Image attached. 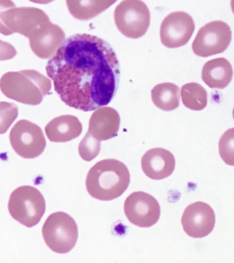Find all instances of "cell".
Returning a JSON list of instances; mask_svg holds the SVG:
<instances>
[{"label": "cell", "mask_w": 234, "mask_h": 263, "mask_svg": "<svg viewBox=\"0 0 234 263\" xmlns=\"http://www.w3.org/2000/svg\"><path fill=\"white\" fill-rule=\"evenodd\" d=\"M46 72L62 102L91 112L114 99L120 82V63L105 40L76 34L68 38L48 61Z\"/></svg>", "instance_id": "cell-1"}, {"label": "cell", "mask_w": 234, "mask_h": 263, "mask_svg": "<svg viewBox=\"0 0 234 263\" xmlns=\"http://www.w3.org/2000/svg\"><path fill=\"white\" fill-rule=\"evenodd\" d=\"M131 181L130 173L124 163L104 159L95 164L86 178V188L94 199L110 201L122 196Z\"/></svg>", "instance_id": "cell-2"}, {"label": "cell", "mask_w": 234, "mask_h": 263, "mask_svg": "<svg viewBox=\"0 0 234 263\" xmlns=\"http://www.w3.org/2000/svg\"><path fill=\"white\" fill-rule=\"evenodd\" d=\"M51 88L49 79L35 70L9 72L0 79V90L6 97L30 106L41 104Z\"/></svg>", "instance_id": "cell-3"}, {"label": "cell", "mask_w": 234, "mask_h": 263, "mask_svg": "<svg viewBox=\"0 0 234 263\" xmlns=\"http://www.w3.org/2000/svg\"><path fill=\"white\" fill-rule=\"evenodd\" d=\"M9 212L12 218L27 228L37 226L46 212V201L37 188L20 186L10 196Z\"/></svg>", "instance_id": "cell-4"}, {"label": "cell", "mask_w": 234, "mask_h": 263, "mask_svg": "<svg viewBox=\"0 0 234 263\" xmlns=\"http://www.w3.org/2000/svg\"><path fill=\"white\" fill-rule=\"evenodd\" d=\"M44 241L52 252L65 254L75 247L78 237L77 224L63 212L50 214L42 228Z\"/></svg>", "instance_id": "cell-5"}, {"label": "cell", "mask_w": 234, "mask_h": 263, "mask_svg": "<svg viewBox=\"0 0 234 263\" xmlns=\"http://www.w3.org/2000/svg\"><path fill=\"white\" fill-rule=\"evenodd\" d=\"M114 20L123 35L138 39L146 34L150 26V11L144 2L125 0L115 9Z\"/></svg>", "instance_id": "cell-6"}, {"label": "cell", "mask_w": 234, "mask_h": 263, "mask_svg": "<svg viewBox=\"0 0 234 263\" xmlns=\"http://www.w3.org/2000/svg\"><path fill=\"white\" fill-rule=\"evenodd\" d=\"M9 138L14 151L24 159H35L45 151L46 140L41 127L26 119L15 123Z\"/></svg>", "instance_id": "cell-7"}, {"label": "cell", "mask_w": 234, "mask_h": 263, "mask_svg": "<svg viewBox=\"0 0 234 263\" xmlns=\"http://www.w3.org/2000/svg\"><path fill=\"white\" fill-rule=\"evenodd\" d=\"M231 28L223 21L211 22L200 28L193 43L194 53L207 58L222 53L231 43Z\"/></svg>", "instance_id": "cell-8"}, {"label": "cell", "mask_w": 234, "mask_h": 263, "mask_svg": "<svg viewBox=\"0 0 234 263\" xmlns=\"http://www.w3.org/2000/svg\"><path fill=\"white\" fill-rule=\"evenodd\" d=\"M124 210L129 222L142 228L154 226L161 215L158 201L151 194L144 192L130 194L124 202Z\"/></svg>", "instance_id": "cell-9"}, {"label": "cell", "mask_w": 234, "mask_h": 263, "mask_svg": "<svg viewBox=\"0 0 234 263\" xmlns=\"http://www.w3.org/2000/svg\"><path fill=\"white\" fill-rule=\"evenodd\" d=\"M195 29V22L189 14L173 12L167 15L161 24V43L169 48L181 47L190 40Z\"/></svg>", "instance_id": "cell-10"}, {"label": "cell", "mask_w": 234, "mask_h": 263, "mask_svg": "<svg viewBox=\"0 0 234 263\" xmlns=\"http://www.w3.org/2000/svg\"><path fill=\"white\" fill-rule=\"evenodd\" d=\"M215 223V211L204 202L197 201L187 206L181 218L183 230L192 238H201L209 235Z\"/></svg>", "instance_id": "cell-11"}, {"label": "cell", "mask_w": 234, "mask_h": 263, "mask_svg": "<svg viewBox=\"0 0 234 263\" xmlns=\"http://www.w3.org/2000/svg\"><path fill=\"white\" fill-rule=\"evenodd\" d=\"M1 20L10 31L29 37L35 28L50 22L47 14L35 7L13 8L1 14Z\"/></svg>", "instance_id": "cell-12"}, {"label": "cell", "mask_w": 234, "mask_h": 263, "mask_svg": "<svg viewBox=\"0 0 234 263\" xmlns=\"http://www.w3.org/2000/svg\"><path fill=\"white\" fill-rule=\"evenodd\" d=\"M32 51L41 59L52 58L63 43L66 34L56 24L47 22L38 26L29 36Z\"/></svg>", "instance_id": "cell-13"}, {"label": "cell", "mask_w": 234, "mask_h": 263, "mask_svg": "<svg viewBox=\"0 0 234 263\" xmlns=\"http://www.w3.org/2000/svg\"><path fill=\"white\" fill-rule=\"evenodd\" d=\"M142 168L145 175L153 180H163L170 177L175 169L174 155L167 149H149L142 158Z\"/></svg>", "instance_id": "cell-14"}, {"label": "cell", "mask_w": 234, "mask_h": 263, "mask_svg": "<svg viewBox=\"0 0 234 263\" xmlns=\"http://www.w3.org/2000/svg\"><path fill=\"white\" fill-rule=\"evenodd\" d=\"M120 117L112 107L97 109L90 119L88 133L99 141H108L118 135Z\"/></svg>", "instance_id": "cell-15"}, {"label": "cell", "mask_w": 234, "mask_h": 263, "mask_svg": "<svg viewBox=\"0 0 234 263\" xmlns=\"http://www.w3.org/2000/svg\"><path fill=\"white\" fill-rule=\"evenodd\" d=\"M45 131L52 142H68L81 135L82 125L79 119L73 115H61L50 121Z\"/></svg>", "instance_id": "cell-16"}, {"label": "cell", "mask_w": 234, "mask_h": 263, "mask_svg": "<svg viewBox=\"0 0 234 263\" xmlns=\"http://www.w3.org/2000/svg\"><path fill=\"white\" fill-rule=\"evenodd\" d=\"M233 78V68L227 59H214L205 63L202 69V80L211 88L224 89Z\"/></svg>", "instance_id": "cell-17"}, {"label": "cell", "mask_w": 234, "mask_h": 263, "mask_svg": "<svg viewBox=\"0 0 234 263\" xmlns=\"http://www.w3.org/2000/svg\"><path fill=\"white\" fill-rule=\"evenodd\" d=\"M151 97L155 106L167 112L178 108L180 103L179 88L173 83L157 84L151 91Z\"/></svg>", "instance_id": "cell-18"}, {"label": "cell", "mask_w": 234, "mask_h": 263, "mask_svg": "<svg viewBox=\"0 0 234 263\" xmlns=\"http://www.w3.org/2000/svg\"><path fill=\"white\" fill-rule=\"evenodd\" d=\"M116 1H86L68 0L66 2L70 14L76 19L89 20L105 11Z\"/></svg>", "instance_id": "cell-19"}, {"label": "cell", "mask_w": 234, "mask_h": 263, "mask_svg": "<svg viewBox=\"0 0 234 263\" xmlns=\"http://www.w3.org/2000/svg\"><path fill=\"white\" fill-rule=\"evenodd\" d=\"M181 95L183 105L192 110L201 111L207 106V91L201 84L191 82L183 85Z\"/></svg>", "instance_id": "cell-20"}, {"label": "cell", "mask_w": 234, "mask_h": 263, "mask_svg": "<svg viewBox=\"0 0 234 263\" xmlns=\"http://www.w3.org/2000/svg\"><path fill=\"white\" fill-rule=\"evenodd\" d=\"M101 149L100 141L87 133L78 145V153L84 161H91L98 157Z\"/></svg>", "instance_id": "cell-21"}, {"label": "cell", "mask_w": 234, "mask_h": 263, "mask_svg": "<svg viewBox=\"0 0 234 263\" xmlns=\"http://www.w3.org/2000/svg\"><path fill=\"white\" fill-rule=\"evenodd\" d=\"M19 110L16 105L7 102H0V135L7 133L17 118Z\"/></svg>", "instance_id": "cell-22"}, {"label": "cell", "mask_w": 234, "mask_h": 263, "mask_svg": "<svg viewBox=\"0 0 234 263\" xmlns=\"http://www.w3.org/2000/svg\"><path fill=\"white\" fill-rule=\"evenodd\" d=\"M233 141V128L226 131L219 141L220 155L226 164L231 166L234 164Z\"/></svg>", "instance_id": "cell-23"}, {"label": "cell", "mask_w": 234, "mask_h": 263, "mask_svg": "<svg viewBox=\"0 0 234 263\" xmlns=\"http://www.w3.org/2000/svg\"><path fill=\"white\" fill-rule=\"evenodd\" d=\"M17 54V50L11 44L0 40V61L11 60Z\"/></svg>", "instance_id": "cell-24"}, {"label": "cell", "mask_w": 234, "mask_h": 263, "mask_svg": "<svg viewBox=\"0 0 234 263\" xmlns=\"http://www.w3.org/2000/svg\"><path fill=\"white\" fill-rule=\"evenodd\" d=\"M15 7V5L12 1L10 0H0V33L3 34L4 35L8 36L11 35L13 32L10 31L9 29L3 24L1 20V14L4 11H7Z\"/></svg>", "instance_id": "cell-25"}]
</instances>
